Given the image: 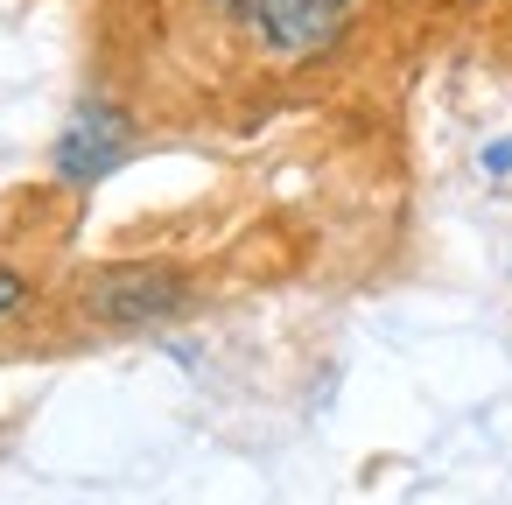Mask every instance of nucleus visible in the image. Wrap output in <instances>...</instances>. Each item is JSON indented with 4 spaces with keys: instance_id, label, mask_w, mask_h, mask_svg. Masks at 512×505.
I'll use <instances>...</instances> for the list:
<instances>
[{
    "instance_id": "nucleus-3",
    "label": "nucleus",
    "mask_w": 512,
    "mask_h": 505,
    "mask_svg": "<svg viewBox=\"0 0 512 505\" xmlns=\"http://www.w3.org/2000/svg\"><path fill=\"white\" fill-rule=\"evenodd\" d=\"M232 8L281 57H309L337 36V0H232Z\"/></svg>"
},
{
    "instance_id": "nucleus-2",
    "label": "nucleus",
    "mask_w": 512,
    "mask_h": 505,
    "mask_svg": "<svg viewBox=\"0 0 512 505\" xmlns=\"http://www.w3.org/2000/svg\"><path fill=\"white\" fill-rule=\"evenodd\" d=\"M127 141H134L127 113L106 106V99H85V106L71 113V127L57 134V176H64V183H99V176L127 155Z\"/></svg>"
},
{
    "instance_id": "nucleus-1",
    "label": "nucleus",
    "mask_w": 512,
    "mask_h": 505,
    "mask_svg": "<svg viewBox=\"0 0 512 505\" xmlns=\"http://www.w3.org/2000/svg\"><path fill=\"white\" fill-rule=\"evenodd\" d=\"M190 302V281L162 260H120V267H99L85 288H78V309L85 323L99 330H148V323H169L176 309Z\"/></svg>"
},
{
    "instance_id": "nucleus-4",
    "label": "nucleus",
    "mask_w": 512,
    "mask_h": 505,
    "mask_svg": "<svg viewBox=\"0 0 512 505\" xmlns=\"http://www.w3.org/2000/svg\"><path fill=\"white\" fill-rule=\"evenodd\" d=\"M22 302H29V281H22L15 267H0V323H8V316H15Z\"/></svg>"
}]
</instances>
